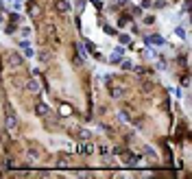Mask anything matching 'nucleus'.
Segmentation results:
<instances>
[{"label":"nucleus","instance_id":"f8f14e48","mask_svg":"<svg viewBox=\"0 0 192 179\" xmlns=\"http://www.w3.org/2000/svg\"><path fill=\"white\" fill-rule=\"evenodd\" d=\"M118 120H120V122H129V114L120 111V114H118Z\"/></svg>","mask_w":192,"mask_h":179},{"label":"nucleus","instance_id":"1a4fd4ad","mask_svg":"<svg viewBox=\"0 0 192 179\" xmlns=\"http://www.w3.org/2000/svg\"><path fill=\"white\" fill-rule=\"evenodd\" d=\"M79 151H81V153H92V151H94V147H92V142H83L81 144V147H79Z\"/></svg>","mask_w":192,"mask_h":179},{"label":"nucleus","instance_id":"6ab92c4d","mask_svg":"<svg viewBox=\"0 0 192 179\" xmlns=\"http://www.w3.org/2000/svg\"><path fill=\"white\" fill-rule=\"evenodd\" d=\"M122 68H125V70H129V68H131V61H129V59H125V61H122Z\"/></svg>","mask_w":192,"mask_h":179},{"label":"nucleus","instance_id":"39448f33","mask_svg":"<svg viewBox=\"0 0 192 179\" xmlns=\"http://www.w3.org/2000/svg\"><path fill=\"white\" fill-rule=\"evenodd\" d=\"M26 87H29V92H39V81H35V79H29V83H26Z\"/></svg>","mask_w":192,"mask_h":179},{"label":"nucleus","instance_id":"423d86ee","mask_svg":"<svg viewBox=\"0 0 192 179\" xmlns=\"http://www.w3.org/2000/svg\"><path fill=\"white\" fill-rule=\"evenodd\" d=\"M122 160H125V162H127V164H138V162H140V160H138V157H135V155H133V153H129V151H127V153H125V155H122Z\"/></svg>","mask_w":192,"mask_h":179},{"label":"nucleus","instance_id":"2eb2a0df","mask_svg":"<svg viewBox=\"0 0 192 179\" xmlns=\"http://www.w3.org/2000/svg\"><path fill=\"white\" fill-rule=\"evenodd\" d=\"M144 153H146V155H149V157H153V155H155V151H153V149H151V147H144Z\"/></svg>","mask_w":192,"mask_h":179},{"label":"nucleus","instance_id":"f03ea898","mask_svg":"<svg viewBox=\"0 0 192 179\" xmlns=\"http://www.w3.org/2000/svg\"><path fill=\"white\" fill-rule=\"evenodd\" d=\"M35 114L37 116H46V114H50V107H48L46 103H37L35 105Z\"/></svg>","mask_w":192,"mask_h":179},{"label":"nucleus","instance_id":"dca6fc26","mask_svg":"<svg viewBox=\"0 0 192 179\" xmlns=\"http://www.w3.org/2000/svg\"><path fill=\"white\" fill-rule=\"evenodd\" d=\"M153 4H155V7H160V9H162V7H166V0H155Z\"/></svg>","mask_w":192,"mask_h":179},{"label":"nucleus","instance_id":"f257e3e1","mask_svg":"<svg viewBox=\"0 0 192 179\" xmlns=\"http://www.w3.org/2000/svg\"><path fill=\"white\" fill-rule=\"evenodd\" d=\"M7 64H9V68H22V57L18 53H9L7 55Z\"/></svg>","mask_w":192,"mask_h":179},{"label":"nucleus","instance_id":"9b49d317","mask_svg":"<svg viewBox=\"0 0 192 179\" xmlns=\"http://www.w3.org/2000/svg\"><path fill=\"white\" fill-rule=\"evenodd\" d=\"M24 50V57H33V55H35V50H33L31 46H26V48H22Z\"/></svg>","mask_w":192,"mask_h":179},{"label":"nucleus","instance_id":"7ed1b4c3","mask_svg":"<svg viewBox=\"0 0 192 179\" xmlns=\"http://www.w3.org/2000/svg\"><path fill=\"white\" fill-rule=\"evenodd\" d=\"M4 125H7V129H15V125H18V118H15L13 114H7V118H4Z\"/></svg>","mask_w":192,"mask_h":179},{"label":"nucleus","instance_id":"20e7f679","mask_svg":"<svg viewBox=\"0 0 192 179\" xmlns=\"http://www.w3.org/2000/svg\"><path fill=\"white\" fill-rule=\"evenodd\" d=\"M55 9H57L59 13H66V11L70 9V2H68V0H57V4H55Z\"/></svg>","mask_w":192,"mask_h":179},{"label":"nucleus","instance_id":"ddd939ff","mask_svg":"<svg viewBox=\"0 0 192 179\" xmlns=\"http://www.w3.org/2000/svg\"><path fill=\"white\" fill-rule=\"evenodd\" d=\"M118 40H120V44H129V42H131V37H129V35H120Z\"/></svg>","mask_w":192,"mask_h":179},{"label":"nucleus","instance_id":"0eeeda50","mask_svg":"<svg viewBox=\"0 0 192 179\" xmlns=\"http://www.w3.org/2000/svg\"><path fill=\"white\" fill-rule=\"evenodd\" d=\"M146 42H151V44H157V46H162V44H164V37H162V35H151V37H146Z\"/></svg>","mask_w":192,"mask_h":179},{"label":"nucleus","instance_id":"9d476101","mask_svg":"<svg viewBox=\"0 0 192 179\" xmlns=\"http://www.w3.org/2000/svg\"><path fill=\"white\" fill-rule=\"evenodd\" d=\"M37 59H39V61H50V53H48V50H39V53H37Z\"/></svg>","mask_w":192,"mask_h":179},{"label":"nucleus","instance_id":"a211bd4d","mask_svg":"<svg viewBox=\"0 0 192 179\" xmlns=\"http://www.w3.org/2000/svg\"><path fill=\"white\" fill-rule=\"evenodd\" d=\"M31 35V29L29 26H24V29H22V37H29Z\"/></svg>","mask_w":192,"mask_h":179},{"label":"nucleus","instance_id":"f3484780","mask_svg":"<svg viewBox=\"0 0 192 179\" xmlns=\"http://www.w3.org/2000/svg\"><path fill=\"white\" fill-rule=\"evenodd\" d=\"M170 92H173V94H175V96H177V98L181 96V90H179V87H170Z\"/></svg>","mask_w":192,"mask_h":179},{"label":"nucleus","instance_id":"6e6552de","mask_svg":"<svg viewBox=\"0 0 192 179\" xmlns=\"http://www.w3.org/2000/svg\"><path fill=\"white\" fill-rule=\"evenodd\" d=\"M122 94H125V90H122L120 85L111 87V96H114V98H122Z\"/></svg>","mask_w":192,"mask_h":179},{"label":"nucleus","instance_id":"4468645a","mask_svg":"<svg viewBox=\"0 0 192 179\" xmlns=\"http://www.w3.org/2000/svg\"><path fill=\"white\" fill-rule=\"evenodd\" d=\"M39 13H42V9H39V7H31V15H35V18H37Z\"/></svg>","mask_w":192,"mask_h":179}]
</instances>
